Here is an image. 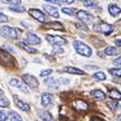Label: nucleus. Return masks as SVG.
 I'll return each mask as SVG.
<instances>
[{
    "label": "nucleus",
    "mask_w": 121,
    "mask_h": 121,
    "mask_svg": "<svg viewBox=\"0 0 121 121\" xmlns=\"http://www.w3.org/2000/svg\"><path fill=\"white\" fill-rule=\"evenodd\" d=\"M0 34H1V36H3L4 38H8V39H15V38L21 36L22 31L19 30V28L4 25V26H1V27H0Z\"/></svg>",
    "instance_id": "obj_1"
},
{
    "label": "nucleus",
    "mask_w": 121,
    "mask_h": 121,
    "mask_svg": "<svg viewBox=\"0 0 121 121\" xmlns=\"http://www.w3.org/2000/svg\"><path fill=\"white\" fill-rule=\"evenodd\" d=\"M73 47L74 49L76 50V52L81 56H84V57H91L92 56V49H91L90 46H87L86 44L84 43L80 42V40H75L73 43Z\"/></svg>",
    "instance_id": "obj_2"
},
{
    "label": "nucleus",
    "mask_w": 121,
    "mask_h": 121,
    "mask_svg": "<svg viewBox=\"0 0 121 121\" xmlns=\"http://www.w3.org/2000/svg\"><path fill=\"white\" fill-rule=\"evenodd\" d=\"M94 30L98 33L101 34H105V35H109V34L112 33L113 31V26L108 24V23H104V22H100V23H97L94 25Z\"/></svg>",
    "instance_id": "obj_3"
},
{
    "label": "nucleus",
    "mask_w": 121,
    "mask_h": 121,
    "mask_svg": "<svg viewBox=\"0 0 121 121\" xmlns=\"http://www.w3.org/2000/svg\"><path fill=\"white\" fill-rule=\"evenodd\" d=\"M0 63L3 65H9V67H13L15 65V60L10 54L6 52L4 50L0 49Z\"/></svg>",
    "instance_id": "obj_4"
},
{
    "label": "nucleus",
    "mask_w": 121,
    "mask_h": 121,
    "mask_svg": "<svg viewBox=\"0 0 121 121\" xmlns=\"http://www.w3.org/2000/svg\"><path fill=\"white\" fill-rule=\"evenodd\" d=\"M22 80L24 81V83H25L27 86H30V87L32 88V90H37V88H38L39 83H38V81H37V79L35 76L31 75V74H23Z\"/></svg>",
    "instance_id": "obj_5"
},
{
    "label": "nucleus",
    "mask_w": 121,
    "mask_h": 121,
    "mask_svg": "<svg viewBox=\"0 0 121 121\" xmlns=\"http://www.w3.org/2000/svg\"><path fill=\"white\" fill-rule=\"evenodd\" d=\"M46 39L52 46H62L67 44V39H65L61 36H57V35H47Z\"/></svg>",
    "instance_id": "obj_6"
},
{
    "label": "nucleus",
    "mask_w": 121,
    "mask_h": 121,
    "mask_svg": "<svg viewBox=\"0 0 121 121\" xmlns=\"http://www.w3.org/2000/svg\"><path fill=\"white\" fill-rule=\"evenodd\" d=\"M28 13L31 14L35 20H37L40 23H45L46 20H47V17H46V15L44 14V12H42L40 10H38V9H30Z\"/></svg>",
    "instance_id": "obj_7"
},
{
    "label": "nucleus",
    "mask_w": 121,
    "mask_h": 121,
    "mask_svg": "<svg viewBox=\"0 0 121 121\" xmlns=\"http://www.w3.org/2000/svg\"><path fill=\"white\" fill-rule=\"evenodd\" d=\"M10 85L11 86H14V87H17L20 91H22L23 93H28V90H27V86L26 84L24 83V81H20V80L17 79H12L10 81Z\"/></svg>",
    "instance_id": "obj_8"
},
{
    "label": "nucleus",
    "mask_w": 121,
    "mask_h": 121,
    "mask_svg": "<svg viewBox=\"0 0 121 121\" xmlns=\"http://www.w3.org/2000/svg\"><path fill=\"white\" fill-rule=\"evenodd\" d=\"M76 17H78V19H79V20H81L82 22H84V23L91 22V21L94 19L92 14L88 13V12H86V11H83V10H80V11H78V13H76Z\"/></svg>",
    "instance_id": "obj_9"
},
{
    "label": "nucleus",
    "mask_w": 121,
    "mask_h": 121,
    "mask_svg": "<svg viewBox=\"0 0 121 121\" xmlns=\"http://www.w3.org/2000/svg\"><path fill=\"white\" fill-rule=\"evenodd\" d=\"M26 43L31 44V45H39L40 38L34 33L28 32V33H26Z\"/></svg>",
    "instance_id": "obj_10"
},
{
    "label": "nucleus",
    "mask_w": 121,
    "mask_h": 121,
    "mask_svg": "<svg viewBox=\"0 0 121 121\" xmlns=\"http://www.w3.org/2000/svg\"><path fill=\"white\" fill-rule=\"evenodd\" d=\"M13 97H14V104L19 107V109H21L22 111H25V112H28V111H30V106H28L26 103H24V101L21 100V99H19L17 96H15V95H14Z\"/></svg>",
    "instance_id": "obj_11"
},
{
    "label": "nucleus",
    "mask_w": 121,
    "mask_h": 121,
    "mask_svg": "<svg viewBox=\"0 0 121 121\" xmlns=\"http://www.w3.org/2000/svg\"><path fill=\"white\" fill-rule=\"evenodd\" d=\"M44 10H45L50 17H56V19H58V17H60L59 12H58V10H57L56 7L49 6V4H44Z\"/></svg>",
    "instance_id": "obj_12"
},
{
    "label": "nucleus",
    "mask_w": 121,
    "mask_h": 121,
    "mask_svg": "<svg viewBox=\"0 0 121 121\" xmlns=\"http://www.w3.org/2000/svg\"><path fill=\"white\" fill-rule=\"evenodd\" d=\"M52 100H54V97L52 95L49 93H44L42 95V105L44 107H48L52 104Z\"/></svg>",
    "instance_id": "obj_13"
},
{
    "label": "nucleus",
    "mask_w": 121,
    "mask_h": 121,
    "mask_svg": "<svg viewBox=\"0 0 121 121\" xmlns=\"http://www.w3.org/2000/svg\"><path fill=\"white\" fill-rule=\"evenodd\" d=\"M44 27L49 30V28H52V30H58V31H62L63 30V25L59 22H49L44 24Z\"/></svg>",
    "instance_id": "obj_14"
},
{
    "label": "nucleus",
    "mask_w": 121,
    "mask_h": 121,
    "mask_svg": "<svg viewBox=\"0 0 121 121\" xmlns=\"http://www.w3.org/2000/svg\"><path fill=\"white\" fill-rule=\"evenodd\" d=\"M10 107V101L6 97L4 93L0 90V108H8Z\"/></svg>",
    "instance_id": "obj_15"
},
{
    "label": "nucleus",
    "mask_w": 121,
    "mask_h": 121,
    "mask_svg": "<svg viewBox=\"0 0 121 121\" xmlns=\"http://www.w3.org/2000/svg\"><path fill=\"white\" fill-rule=\"evenodd\" d=\"M108 11H109V13L111 14L112 17H118L119 14L121 13V9L119 8L117 4L111 3V4H109V6H108Z\"/></svg>",
    "instance_id": "obj_16"
},
{
    "label": "nucleus",
    "mask_w": 121,
    "mask_h": 121,
    "mask_svg": "<svg viewBox=\"0 0 121 121\" xmlns=\"http://www.w3.org/2000/svg\"><path fill=\"white\" fill-rule=\"evenodd\" d=\"M17 46H19L20 48H22L23 50H25V51H27V52H30V54H36V52H37V50L35 49V48L31 47V46H28L25 42H20L19 44H17Z\"/></svg>",
    "instance_id": "obj_17"
},
{
    "label": "nucleus",
    "mask_w": 121,
    "mask_h": 121,
    "mask_svg": "<svg viewBox=\"0 0 121 121\" xmlns=\"http://www.w3.org/2000/svg\"><path fill=\"white\" fill-rule=\"evenodd\" d=\"M74 107H75L78 110H81V111H85V110H87L88 106H87V104H86L85 101L81 100V99H78V100L74 101Z\"/></svg>",
    "instance_id": "obj_18"
},
{
    "label": "nucleus",
    "mask_w": 121,
    "mask_h": 121,
    "mask_svg": "<svg viewBox=\"0 0 121 121\" xmlns=\"http://www.w3.org/2000/svg\"><path fill=\"white\" fill-rule=\"evenodd\" d=\"M91 95L93 96L94 98L96 99H99V100H103V99L106 98V94L100 90H94L91 92Z\"/></svg>",
    "instance_id": "obj_19"
},
{
    "label": "nucleus",
    "mask_w": 121,
    "mask_h": 121,
    "mask_svg": "<svg viewBox=\"0 0 121 121\" xmlns=\"http://www.w3.org/2000/svg\"><path fill=\"white\" fill-rule=\"evenodd\" d=\"M65 72L70 73V74H80V75L84 74V72H83L82 70L76 69V68H73V67H67V68H65Z\"/></svg>",
    "instance_id": "obj_20"
},
{
    "label": "nucleus",
    "mask_w": 121,
    "mask_h": 121,
    "mask_svg": "<svg viewBox=\"0 0 121 121\" xmlns=\"http://www.w3.org/2000/svg\"><path fill=\"white\" fill-rule=\"evenodd\" d=\"M104 51L107 56H116V55L119 54V50L116 47H113V46H108Z\"/></svg>",
    "instance_id": "obj_21"
},
{
    "label": "nucleus",
    "mask_w": 121,
    "mask_h": 121,
    "mask_svg": "<svg viewBox=\"0 0 121 121\" xmlns=\"http://www.w3.org/2000/svg\"><path fill=\"white\" fill-rule=\"evenodd\" d=\"M109 96L115 100H121V93L116 88H112V90L109 91Z\"/></svg>",
    "instance_id": "obj_22"
},
{
    "label": "nucleus",
    "mask_w": 121,
    "mask_h": 121,
    "mask_svg": "<svg viewBox=\"0 0 121 121\" xmlns=\"http://www.w3.org/2000/svg\"><path fill=\"white\" fill-rule=\"evenodd\" d=\"M9 118H10V121H22V117L15 111H10Z\"/></svg>",
    "instance_id": "obj_23"
},
{
    "label": "nucleus",
    "mask_w": 121,
    "mask_h": 121,
    "mask_svg": "<svg viewBox=\"0 0 121 121\" xmlns=\"http://www.w3.org/2000/svg\"><path fill=\"white\" fill-rule=\"evenodd\" d=\"M109 72L112 76H117V78H121V69L119 68H113V69H109Z\"/></svg>",
    "instance_id": "obj_24"
},
{
    "label": "nucleus",
    "mask_w": 121,
    "mask_h": 121,
    "mask_svg": "<svg viewBox=\"0 0 121 121\" xmlns=\"http://www.w3.org/2000/svg\"><path fill=\"white\" fill-rule=\"evenodd\" d=\"M93 78L98 79L99 81H104V80H106V74L104 72H101V71H98V72H95L93 74Z\"/></svg>",
    "instance_id": "obj_25"
},
{
    "label": "nucleus",
    "mask_w": 121,
    "mask_h": 121,
    "mask_svg": "<svg viewBox=\"0 0 121 121\" xmlns=\"http://www.w3.org/2000/svg\"><path fill=\"white\" fill-rule=\"evenodd\" d=\"M42 119L44 121H54V118H52V116L50 115V113L48 112V111H44V112L42 113Z\"/></svg>",
    "instance_id": "obj_26"
},
{
    "label": "nucleus",
    "mask_w": 121,
    "mask_h": 121,
    "mask_svg": "<svg viewBox=\"0 0 121 121\" xmlns=\"http://www.w3.org/2000/svg\"><path fill=\"white\" fill-rule=\"evenodd\" d=\"M84 6L87 8H95V7H97V2L95 0H85Z\"/></svg>",
    "instance_id": "obj_27"
},
{
    "label": "nucleus",
    "mask_w": 121,
    "mask_h": 121,
    "mask_svg": "<svg viewBox=\"0 0 121 121\" xmlns=\"http://www.w3.org/2000/svg\"><path fill=\"white\" fill-rule=\"evenodd\" d=\"M1 2L11 4V6H17V4H21V0H1Z\"/></svg>",
    "instance_id": "obj_28"
},
{
    "label": "nucleus",
    "mask_w": 121,
    "mask_h": 121,
    "mask_svg": "<svg viewBox=\"0 0 121 121\" xmlns=\"http://www.w3.org/2000/svg\"><path fill=\"white\" fill-rule=\"evenodd\" d=\"M10 10H11V11H14V12H24L25 11V8L20 6V4H17V6L10 7Z\"/></svg>",
    "instance_id": "obj_29"
},
{
    "label": "nucleus",
    "mask_w": 121,
    "mask_h": 121,
    "mask_svg": "<svg viewBox=\"0 0 121 121\" xmlns=\"http://www.w3.org/2000/svg\"><path fill=\"white\" fill-rule=\"evenodd\" d=\"M62 12L68 15H74L75 14V9L73 8H63L62 9Z\"/></svg>",
    "instance_id": "obj_30"
},
{
    "label": "nucleus",
    "mask_w": 121,
    "mask_h": 121,
    "mask_svg": "<svg viewBox=\"0 0 121 121\" xmlns=\"http://www.w3.org/2000/svg\"><path fill=\"white\" fill-rule=\"evenodd\" d=\"M45 84L48 85L49 87H57V84H56V81H55L54 79H47L45 81Z\"/></svg>",
    "instance_id": "obj_31"
},
{
    "label": "nucleus",
    "mask_w": 121,
    "mask_h": 121,
    "mask_svg": "<svg viewBox=\"0 0 121 121\" xmlns=\"http://www.w3.org/2000/svg\"><path fill=\"white\" fill-rule=\"evenodd\" d=\"M108 106H109L110 109L113 110V111H116V110H117V108L119 107L118 101H117V100H115V101H110V103H108Z\"/></svg>",
    "instance_id": "obj_32"
},
{
    "label": "nucleus",
    "mask_w": 121,
    "mask_h": 121,
    "mask_svg": "<svg viewBox=\"0 0 121 121\" xmlns=\"http://www.w3.org/2000/svg\"><path fill=\"white\" fill-rule=\"evenodd\" d=\"M51 73H52V70H51V69H46V70H43L42 72H40V76H47Z\"/></svg>",
    "instance_id": "obj_33"
},
{
    "label": "nucleus",
    "mask_w": 121,
    "mask_h": 121,
    "mask_svg": "<svg viewBox=\"0 0 121 121\" xmlns=\"http://www.w3.org/2000/svg\"><path fill=\"white\" fill-rule=\"evenodd\" d=\"M8 119V116H7V112L0 110V121H7Z\"/></svg>",
    "instance_id": "obj_34"
},
{
    "label": "nucleus",
    "mask_w": 121,
    "mask_h": 121,
    "mask_svg": "<svg viewBox=\"0 0 121 121\" xmlns=\"http://www.w3.org/2000/svg\"><path fill=\"white\" fill-rule=\"evenodd\" d=\"M8 21H9L8 17H7L6 14H3V13H1V12H0V22H1V23H6V22H8Z\"/></svg>",
    "instance_id": "obj_35"
},
{
    "label": "nucleus",
    "mask_w": 121,
    "mask_h": 121,
    "mask_svg": "<svg viewBox=\"0 0 121 121\" xmlns=\"http://www.w3.org/2000/svg\"><path fill=\"white\" fill-rule=\"evenodd\" d=\"M61 3H65V4H71L74 2V0H60Z\"/></svg>",
    "instance_id": "obj_36"
},
{
    "label": "nucleus",
    "mask_w": 121,
    "mask_h": 121,
    "mask_svg": "<svg viewBox=\"0 0 121 121\" xmlns=\"http://www.w3.org/2000/svg\"><path fill=\"white\" fill-rule=\"evenodd\" d=\"M113 63L117 65H121V57H118L117 59L113 60Z\"/></svg>",
    "instance_id": "obj_37"
},
{
    "label": "nucleus",
    "mask_w": 121,
    "mask_h": 121,
    "mask_svg": "<svg viewBox=\"0 0 121 121\" xmlns=\"http://www.w3.org/2000/svg\"><path fill=\"white\" fill-rule=\"evenodd\" d=\"M45 1H47V2H50V3H54V4H60V1L59 0H45Z\"/></svg>",
    "instance_id": "obj_38"
},
{
    "label": "nucleus",
    "mask_w": 121,
    "mask_h": 121,
    "mask_svg": "<svg viewBox=\"0 0 121 121\" xmlns=\"http://www.w3.org/2000/svg\"><path fill=\"white\" fill-rule=\"evenodd\" d=\"M116 45L121 47V39H116Z\"/></svg>",
    "instance_id": "obj_39"
},
{
    "label": "nucleus",
    "mask_w": 121,
    "mask_h": 121,
    "mask_svg": "<svg viewBox=\"0 0 121 121\" xmlns=\"http://www.w3.org/2000/svg\"><path fill=\"white\" fill-rule=\"evenodd\" d=\"M92 121H104V120H101V119H99V118H93Z\"/></svg>",
    "instance_id": "obj_40"
},
{
    "label": "nucleus",
    "mask_w": 121,
    "mask_h": 121,
    "mask_svg": "<svg viewBox=\"0 0 121 121\" xmlns=\"http://www.w3.org/2000/svg\"><path fill=\"white\" fill-rule=\"evenodd\" d=\"M117 121H121V116H118V118H117Z\"/></svg>",
    "instance_id": "obj_41"
},
{
    "label": "nucleus",
    "mask_w": 121,
    "mask_h": 121,
    "mask_svg": "<svg viewBox=\"0 0 121 121\" xmlns=\"http://www.w3.org/2000/svg\"><path fill=\"white\" fill-rule=\"evenodd\" d=\"M79 1H83V2H84V1H85V0H79Z\"/></svg>",
    "instance_id": "obj_42"
}]
</instances>
